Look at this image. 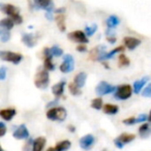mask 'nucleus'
Segmentation results:
<instances>
[{"label": "nucleus", "mask_w": 151, "mask_h": 151, "mask_svg": "<svg viewBox=\"0 0 151 151\" xmlns=\"http://www.w3.org/2000/svg\"><path fill=\"white\" fill-rule=\"evenodd\" d=\"M64 12H65L64 7H60V9H55V13H56L57 15H63V13H64Z\"/></svg>", "instance_id": "42"}, {"label": "nucleus", "mask_w": 151, "mask_h": 151, "mask_svg": "<svg viewBox=\"0 0 151 151\" xmlns=\"http://www.w3.org/2000/svg\"><path fill=\"white\" fill-rule=\"evenodd\" d=\"M44 65L47 70H54L55 65L52 62V58H44Z\"/></svg>", "instance_id": "32"}, {"label": "nucleus", "mask_w": 151, "mask_h": 151, "mask_svg": "<svg viewBox=\"0 0 151 151\" xmlns=\"http://www.w3.org/2000/svg\"><path fill=\"white\" fill-rule=\"evenodd\" d=\"M87 80V75L86 73H79L78 75H76L75 79H73V83H75L79 88H82L83 86L85 85Z\"/></svg>", "instance_id": "17"}, {"label": "nucleus", "mask_w": 151, "mask_h": 151, "mask_svg": "<svg viewBox=\"0 0 151 151\" xmlns=\"http://www.w3.org/2000/svg\"><path fill=\"white\" fill-rule=\"evenodd\" d=\"M123 123L126 124V125H132V124L137 123V118L136 117H129L126 118V119L123 120Z\"/></svg>", "instance_id": "36"}, {"label": "nucleus", "mask_w": 151, "mask_h": 151, "mask_svg": "<svg viewBox=\"0 0 151 151\" xmlns=\"http://www.w3.org/2000/svg\"><path fill=\"white\" fill-rule=\"evenodd\" d=\"M46 138L45 137H38L32 143V151H42L45 145H46Z\"/></svg>", "instance_id": "14"}, {"label": "nucleus", "mask_w": 151, "mask_h": 151, "mask_svg": "<svg viewBox=\"0 0 151 151\" xmlns=\"http://www.w3.org/2000/svg\"><path fill=\"white\" fill-rule=\"evenodd\" d=\"M46 151H56V150H55V148H53V147H50V148L47 149Z\"/></svg>", "instance_id": "47"}, {"label": "nucleus", "mask_w": 151, "mask_h": 151, "mask_svg": "<svg viewBox=\"0 0 151 151\" xmlns=\"http://www.w3.org/2000/svg\"><path fill=\"white\" fill-rule=\"evenodd\" d=\"M14 25H15V23H14V21L11 18H4V19H2L0 21V27H1V29L7 30V31L13 29Z\"/></svg>", "instance_id": "21"}, {"label": "nucleus", "mask_w": 151, "mask_h": 151, "mask_svg": "<svg viewBox=\"0 0 151 151\" xmlns=\"http://www.w3.org/2000/svg\"><path fill=\"white\" fill-rule=\"evenodd\" d=\"M124 50V46H119V47H117L116 49H113V50L111 51V52H109V53H105V54L103 55V56L99 58V61H103V60H108V59H111V58H113V56L115 54H117V53H119V52H122V51Z\"/></svg>", "instance_id": "19"}, {"label": "nucleus", "mask_w": 151, "mask_h": 151, "mask_svg": "<svg viewBox=\"0 0 151 151\" xmlns=\"http://www.w3.org/2000/svg\"><path fill=\"white\" fill-rule=\"evenodd\" d=\"M73 67H75V60H73V56L70 54H66L63 57V62L60 64L59 69L61 73H68L73 71Z\"/></svg>", "instance_id": "6"}, {"label": "nucleus", "mask_w": 151, "mask_h": 151, "mask_svg": "<svg viewBox=\"0 0 151 151\" xmlns=\"http://www.w3.org/2000/svg\"><path fill=\"white\" fill-rule=\"evenodd\" d=\"M132 94V88L130 85L124 84L118 86L116 92L114 93V97L119 101H125V99H129Z\"/></svg>", "instance_id": "3"}, {"label": "nucleus", "mask_w": 151, "mask_h": 151, "mask_svg": "<svg viewBox=\"0 0 151 151\" xmlns=\"http://www.w3.org/2000/svg\"><path fill=\"white\" fill-rule=\"evenodd\" d=\"M0 9H1L5 15L9 16L11 18L16 15H18L20 12L18 7H16L15 5H13V4H9V3H6V4H4V3H0Z\"/></svg>", "instance_id": "11"}, {"label": "nucleus", "mask_w": 151, "mask_h": 151, "mask_svg": "<svg viewBox=\"0 0 151 151\" xmlns=\"http://www.w3.org/2000/svg\"><path fill=\"white\" fill-rule=\"evenodd\" d=\"M107 40L110 44H114L116 42V36L113 34V32L108 31V30H107Z\"/></svg>", "instance_id": "35"}, {"label": "nucleus", "mask_w": 151, "mask_h": 151, "mask_svg": "<svg viewBox=\"0 0 151 151\" xmlns=\"http://www.w3.org/2000/svg\"><path fill=\"white\" fill-rule=\"evenodd\" d=\"M66 110L62 107H54L47 111V118L50 120H54V121L55 120L63 121L66 118Z\"/></svg>", "instance_id": "1"}, {"label": "nucleus", "mask_w": 151, "mask_h": 151, "mask_svg": "<svg viewBox=\"0 0 151 151\" xmlns=\"http://www.w3.org/2000/svg\"><path fill=\"white\" fill-rule=\"evenodd\" d=\"M67 37L69 38L70 40L75 42H79L81 45H86L88 44V37L87 35L85 34V32L81 31V30H77V31H73V32H69L67 34Z\"/></svg>", "instance_id": "7"}, {"label": "nucleus", "mask_w": 151, "mask_h": 151, "mask_svg": "<svg viewBox=\"0 0 151 151\" xmlns=\"http://www.w3.org/2000/svg\"><path fill=\"white\" fill-rule=\"evenodd\" d=\"M11 19L13 20L14 23H16V24H22V22H23V18L21 17V15H20V14H18V15L12 17Z\"/></svg>", "instance_id": "37"}, {"label": "nucleus", "mask_w": 151, "mask_h": 151, "mask_svg": "<svg viewBox=\"0 0 151 151\" xmlns=\"http://www.w3.org/2000/svg\"><path fill=\"white\" fill-rule=\"evenodd\" d=\"M151 129L149 128V124L144 123L139 127V132H140V136L143 137V138H146L147 136L150 134Z\"/></svg>", "instance_id": "26"}, {"label": "nucleus", "mask_w": 151, "mask_h": 151, "mask_svg": "<svg viewBox=\"0 0 151 151\" xmlns=\"http://www.w3.org/2000/svg\"><path fill=\"white\" fill-rule=\"evenodd\" d=\"M124 46L128 49V50H134L141 45V40L137 37H132V36H126L123 38Z\"/></svg>", "instance_id": "12"}, {"label": "nucleus", "mask_w": 151, "mask_h": 151, "mask_svg": "<svg viewBox=\"0 0 151 151\" xmlns=\"http://www.w3.org/2000/svg\"><path fill=\"white\" fill-rule=\"evenodd\" d=\"M117 139L122 144L125 145V144H127V143H130L132 141H134V139H136V136L132 134H120Z\"/></svg>", "instance_id": "24"}, {"label": "nucleus", "mask_w": 151, "mask_h": 151, "mask_svg": "<svg viewBox=\"0 0 151 151\" xmlns=\"http://www.w3.org/2000/svg\"><path fill=\"white\" fill-rule=\"evenodd\" d=\"M119 23H120L119 18H118L117 16H115V15L110 16V17L106 20V24H107V26H108V28H109V29H112V28L117 27V26L119 25Z\"/></svg>", "instance_id": "20"}, {"label": "nucleus", "mask_w": 151, "mask_h": 151, "mask_svg": "<svg viewBox=\"0 0 151 151\" xmlns=\"http://www.w3.org/2000/svg\"><path fill=\"white\" fill-rule=\"evenodd\" d=\"M33 142H34L33 140H29V142H28L27 144L23 147V151H29V145L31 144V143H33Z\"/></svg>", "instance_id": "43"}, {"label": "nucleus", "mask_w": 151, "mask_h": 151, "mask_svg": "<svg viewBox=\"0 0 151 151\" xmlns=\"http://www.w3.org/2000/svg\"><path fill=\"white\" fill-rule=\"evenodd\" d=\"M71 143L68 140H63L61 142L57 143L56 146H55V150L56 151H66L70 148Z\"/></svg>", "instance_id": "23"}, {"label": "nucleus", "mask_w": 151, "mask_h": 151, "mask_svg": "<svg viewBox=\"0 0 151 151\" xmlns=\"http://www.w3.org/2000/svg\"><path fill=\"white\" fill-rule=\"evenodd\" d=\"M1 151H4V150H3V149H1Z\"/></svg>", "instance_id": "49"}, {"label": "nucleus", "mask_w": 151, "mask_h": 151, "mask_svg": "<svg viewBox=\"0 0 151 151\" xmlns=\"http://www.w3.org/2000/svg\"><path fill=\"white\" fill-rule=\"evenodd\" d=\"M56 103H58V99H55L54 101H51V103H49L48 105H47V108H51L53 105H55V104H56Z\"/></svg>", "instance_id": "44"}, {"label": "nucleus", "mask_w": 151, "mask_h": 151, "mask_svg": "<svg viewBox=\"0 0 151 151\" xmlns=\"http://www.w3.org/2000/svg\"><path fill=\"white\" fill-rule=\"evenodd\" d=\"M5 77H6V67L1 66V67H0V80L4 81Z\"/></svg>", "instance_id": "38"}, {"label": "nucleus", "mask_w": 151, "mask_h": 151, "mask_svg": "<svg viewBox=\"0 0 151 151\" xmlns=\"http://www.w3.org/2000/svg\"><path fill=\"white\" fill-rule=\"evenodd\" d=\"M9 38H11V33H9V31L4 30V29L0 30V40H1V42H6L9 40Z\"/></svg>", "instance_id": "31"}, {"label": "nucleus", "mask_w": 151, "mask_h": 151, "mask_svg": "<svg viewBox=\"0 0 151 151\" xmlns=\"http://www.w3.org/2000/svg\"><path fill=\"white\" fill-rule=\"evenodd\" d=\"M46 18H47L48 20H53L52 13H46Z\"/></svg>", "instance_id": "45"}, {"label": "nucleus", "mask_w": 151, "mask_h": 151, "mask_svg": "<svg viewBox=\"0 0 151 151\" xmlns=\"http://www.w3.org/2000/svg\"><path fill=\"white\" fill-rule=\"evenodd\" d=\"M64 86H65V82L64 81H61V82L55 84L54 86L52 87V92L53 94L56 96V99H58L61 95L63 94V91H64Z\"/></svg>", "instance_id": "15"}, {"label": "nucleus", "mask_w": 151, "mask_h": 151, "mask_svg": "<svg viewBox=\"0 0 151 151\" xmlns=\"http://www.w3.org/2000/svg\"><path fill=\"white\" fill-rule=\"evenodd\" d=\"M0 57L3 61H7V62H12L14 64H19L23 59L20 53H15V52H9V51H1L0 52Z\"/></svg>", "instance_id": "4"}, {"label": "nucleus", "mask_w": 151, "mask_h": 151, "mask_svg": "<svg viewBox=\"0 0 151 151\" xmlns=\"http://www.w3.org/2000/svg\"><path fill=\"white\" fill-rule=\"evenodd\" d=\"M36 40H37L36 36L33 35L32 33H24L22 35V42L28 48H33L36 45Z\"/></svg>", "instance_id": "13"}, {"label": "nucleus", "mask_w": 151, "mask_h": 151, "mask_svg": "<svg viewBox=\"0 0 151 151\" xmlns=\"http://www.w3.org/2000/svg\"><path fill=\"white\" fill-rule=\"evenodd\" d=\"M148 121L151 122V111H150V114H149V116H148Z\"/></svg>", "instance_id": "48"}, {"label": "nucleus", "mask_w": 151, "mask_h": 151, "mask_svg": "<svg viewBox=\"0 0 151 151\" xmlns=\"http://www.w3.org/2000/svg\"><path fill=\"white\" fill-rule=\"evenodd\" d=\"M68 129L70 130L71 132H75V130H76V127H75V126H73V125H69V126H68Z\"/></svg>", "instance_id": "46"}, {"label": "nucleus", "mask_w": 151, "mask_h": 151, "mask_svg": "<svg viewBox=\"0 0 151 151\" xmlns=\"http://www.w3.org/2000/svg\"><path fill=\"white\" fill-rule=\"evenodd\" d=\"M91 106H92L93 109L95 110H101L103 109V99H101V97H96V99H94L92 101V103H91Z\"/></svg>", "instance_id": "30"}, {"label": "nucleus", "mask_w": 151, "mask_h": 151, "mask_svg": "<svg viewBox=\"0 0 151 151\" xmlns=\"http://www.w3.org/2000/svg\"><path fill=\"white\" fill-rule=\"evenodd\" d=\"M13 137L17 140H26L29 138V130L25 124H21L15 132H13Z\"/></svg>", "instance_id": "9"}, {"label": "nucleus", "mask_w": 151, "mask_h": 151, "mask_svg": "<svg viewBox=\"0 0 151 151\" xmlns=\"http://www.w3.org/2000/svg\"><path fill=\"white\" fill-rule=\"evenodd\" d=\"M114 143H115V145H116V146H117V147H118V148H122V147H123V146H124V145H123V144H122V143H121V142H120V141H119V140H118V139H117V138H116V139H115V140H114Z\"/></svg>", "instance_id": "41"}, {"label": "nucleus", "mask_w": 151, "mask_h": 151, "mask_svg": "<svg viewBox=\"0 0 151 151\" xmlns=\"http://www.w3.org/2000/svg\"><path fill=\"white\" fill-rule=\"evenodd\" d=\"M129 59L125 56L124 54H120L119 57H118V64L119 66L123 67V66H128L129 65Z\"/></svg>", "instance_id": "28"}, {"label": "nucleus", "mask_w": 151, "mask_h": 151, "mask_svg": "<svg viewBox=\"0 0 151 151\" xmlns=\"http://www.w3.org/2000/svg\"><path fill=\"white\" fill-rule=\"evenodd\" d=\"M141 94L144 97H151V83H149V84L143 89Z\"/></svg>", "instance_id": "34"}, {"label": "nucleus", "mask_w": 151, "mask_h": 151, "mask_svg": "<svg viewBox=\"0 0 151 151\" xmlns=\"http://www.w3.org/2000/svg\"><path fill=\"white\" fill-rule=\"evenodd\" d=\"M96 30H97V25L96 24H93V25H91V26H86L84 32L87 36H92L93 34L96 32Z\"/></svg>", "instance_id": "29"}, {"label": "nucleus", "mask_w": 151, "mask_h": 151, "mask_svg": "<svg viewBox=\"0 0 151 151\" xmlns=\"http://www.w3.org/2000/svg\"><path fill=\"white\" fill-rule=\"evenodd\" d=\"M103 110H104V113L109 114V115H115V114H117L118 111H119V108H118V106H116V105L107 104V105L104 106Z\"/></svg>", "instance_id": "22"}, {"label": "nucleus", "mask_w": 151, "mask_h": 151, "mask_svg": "<svg viewBox=\"0 0 151 151\" xmlns=\"http://www.w3.org/2000/svg\"><path fill=\"white\" fill-rule=\"evenodd\" d=\"M68 90L70 92L71 95H75V96H78V95H81L82 91H81V88H79L75 83H70L68 85Z\"/></svg>", "instance_id": "27"}, {"label": "nucleus", "mask_w": 151, "mask_h": 151, "mask_svg": "<svg viewBox=\"0 0 151 151\" xmlns=\"http://www.w3.org/2000/svg\"><path fill=\"white\" fill-rule=\"evenodd\" d=\"M16 113H17V111H16L15 109H3L0 111V116H1V118H2L3 120H6V121H11L12 119H13L14 117H15Z\"/></svg>", "instance_id": "16"}, {"label": "nucleus", "mask_w": 151, "mask_h": 151, "mask_svg": "<svg viewBox=\"0 0 151 151\" xmlns=\"http://www.w3.org/2000/svg\"><path fill=\"white\" fill-rule=\"evenodd\" d=\"M77 51H78V52H86L87 51L86 45H79V46L77 47Z\"/></svg>", "instance_id": "40"}, {"label": "nucleus", "mask_w": 151, "mask_h": 151, "mask_svg": "<svg viewBox=\"0 0 151 151\" xmlns=\"http://www.w3.org/2000/svg\"><path fill=\"white\" fill-rule=\"evenodd\" d=\"M51 52H52L53 56H55V57H60L63 55V50L61 48H59L58 46H56V45L51 48Z\"/></svg>", "instance_id": "33"}, {"label": "nucleus", "mask_w": 151, "mask_h": 151, "mask_svg": "<svg viewBox=\"0 0 151 151\" xmlns=\"http://www.w3.org/2000/svg\"><path fill=\"white\" fill-rule=\"evenodd\" d=\"M118 87L113 86V85L109 84V83L105 82V81H101L97 84V86L95 87V92H96L97 95L99 96H103V95H107L109 93H112L116 90H117Z\"/></svg>", "instance_id": "5"}, {"label": "nucleus", "mask_w": 151, "mask_h": 151, "mask_svg": "<svg viewBox=\"0 0 151 151\" xmlns=\"http://www.w3.org/2000/svg\"><path fill=\"white\" fill-rule=\"evenodd\" d=\"M105 50H106V47L105 46H96L90 51L89 53V59L92 61H96L99 60L101 56L105 54Z\"/></svg>", "instance_id": "10"}, {"label": "nucleus", "mask_w": 151, "mask_h": 151, "mask_svg": "<svg viewBox=\"0 0 151 151\" xmlns=\"http://www.w3.org/2000/svg\"><path fill=\"white\" fill-rule=\"evenodd\" d=\"M49 73L47 69H42L40 70L34 77V85L37 87L38 89H46L49 85Z\"/></svg>", "instance_id": "2"}, {"label": "nucleus", "mask_w": 151, "mask_h": 151, "mask_svg": "<svg viewBox=\"0 0 151 151\" xmlns=\"http://www.w3.org/2000/svg\"><path fill=\"white\" fill-rule=\"evenodd\" d=\"M149 81V78L148 77H144V78L140 79V80H137L136 82L134 83V93H140L141 90L143 89V87L145 86L147 82Z\"/></svg>", "instance_id": "18"}, {"label": "nucleus", "mask_w": 151, "mask_h": 151, "mask_svg": "<svg viewBox=\"0 0 151 151\" xmlns=\"http://www.w3.org/2000/svg\"><path fill=\"white\" fill-rule=\"evenodd\" d=\"M6 132V127H5L4 122H0V137H3Z\"/></svg>", "instance_id": "39"}, {"label": "nucleus", "mask_w": 151, "mask_h": 151, "mask_svg": "<svg viewBox=\"0 0 151 151\" xmlns=\"http://www.w3.org/2000/svg\"><path fill=\"white\" fill-rule=\"evenodd\" d=\"M55 21H56L59 30L62 31V32H64L65 31V17H64V15H57L56 17H55Z\"/></svg>", "instance_id": "25"}, {"label": "nucleus", "mask_w": 151, "mask_h": 151, "mask_svg": "<svg viewBox=\"0 0 151 151\" xmlns=\"http://www.w3.org/2000/svg\"><path fill=\"white\" fill-rule=\"evenodd\" d=\"M94 142H95V138H94V136L91 134H86V136L82 137V138L80 139V141H79L80 147L82 149H84V150H90L91 147L94 144Z\"/></svg>", "instance_id": "8"}]
</instances>
